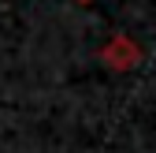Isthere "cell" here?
<instances>
[{
  "label": "cell",
  "mask_w": 156,
  "mask_h": 153,
  "mask_svg": "<svg viewBox=\"0 0 156 153\" xmlns=\"http://www.w3.org/2000/svg\"><path fill=\"white\" fill-rule=\"evenodd\" d=\"M78 4H93V0H78Z\"/></svg>",
  "instance_id": "2"
},
{
  "label": "cell",
  "mask_w": 156,
  "mask_h": 153,
  "mask_svg": "<svg viewBox=\"0 0 156 153\" xmlns=\"http://www.w3.org/2000/svg\"><path fill=\"white\" fill-rule=\"evenodd\" d=\"M101 60L112 71H134V67L141 64V49H138V41H130L126 34H115L112 41L101 49Z\"/></svg>",
  "instance_id": "1"
}]
</instances>
